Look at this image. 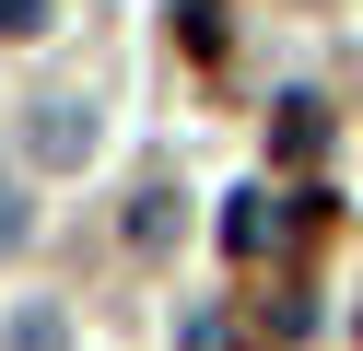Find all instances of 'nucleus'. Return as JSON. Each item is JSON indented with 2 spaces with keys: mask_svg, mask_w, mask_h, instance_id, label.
<instances>
[{
  "mask_svg": "<svg viewBox=\"0 0 363 351\" xmlns=\"http://www.w3.org/2000/svg\"><path fill=\"white\" fill-rule=\"evenodd\" d=\"M223 246H235V257H269V246H281V211H269V199H223Z\"/></svg>",
  "mask_w": 363,
  "mask_h": 351,
  "instance_id": "obj_3",
  "label": "nucleus"
},
{
  "mask_svg": "<svg viewBox=\"0 0 363 351\" xmlns=\"http://www.w3.org/2000/svg\"><path fill=\"white\" fill-rule=\"evenodd\" d=\"M176 12H188V47L211 59V47H223V0H176Z\"/></svg>",
  "mask_w": 363,
  "mask_h": 351,
  "instance_id": "obj_6",
  "label": "nucleus"
},
{
  "mask_svg": "<svg viewBox=\"0 0 363 351\" xmlns=\"http://www.w3.org/2000/svg\"><path fill=\"white\" fill-rule=\"evenodd\" d=\"M59 23V0H0V35H48Z\"/></svg>",
  "mask_w": 363,
  "mask_h": 351,
  "instance_id": "obj_5",
  "label": "nucleus"
},
{
  "mask_svg": "<svg viewBox=\"0 0 363 351\" xmlns=\"http://www.w3.org/2000/svg\"><path fill=\"white\" fill-rule=\"evenodd\" d=\"M24 223H35V199H24V187H12V164H0V257L24 246Z\"/></svg>",
  "mask_w": 363,
  "mask_h": 351,
  "instance_id": "obj_4",
  "label": "nucleus"
},
{
  "mask_svg": "<svg viewBox=\"0 0 363 351\" xmlns=\"http://www.w3.org/2000/svg\"><path fill=\"white\" fill-rule=\"evenodd\" d=\"M269 152H281V164L328 152V106H316V94H281V117H269Z\"/></svg>",
  "mask_w": 363,
  "mask_h": 351,
  "instance_id": "obj_2",
  "label": "nucleus"
},
{
  "mask_svg": "<svg viewBox=\"0 0 363 351\" xmlns=\"http://www.w3.org/2000/svg\"><path fill=\"white\" fill-rule=\"evenodd\" d=\"M35 164H94V106H82V94H59V106L35 117Z\"/></svg>",
  "mask_w": 363,
  "mask_h": 351,
  "instance_id": "obj_1",
  "label": "nucleus"
}]
</instances>
